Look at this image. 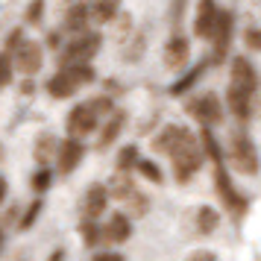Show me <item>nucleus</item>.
<instances>
[{"mask_svg": "<svg viewBox=\"0 0 261 261\" xmlns=\"http://www.w3.org/2000/svg\"><path fill=\"white\" fill-rule=\"evenodd\" d=\"M100 44H103V38H100V33H80V36L73 38V41H68V47L62 50V68H68V65H85V62H91L97 56V50H100Z\"/></svg>", "mask_w": 261, "mask_h": 261, "instance_id": "obj_2", "label": "nucleus"}, {"mask_svg": "<svg viewBox=\"0 0 261 261\" xmlns=\"http://www.w3.org/2000/svg\"><path fill=\"white\" fill-rule=\"evenodd\" d=\"M0 244H3V232H0Z\"/></svg>", "mask_w": 261, "mask_h": 261, "instance_id": "obj_41", "label": "nucleus"}, {"mask_svg": "<svg viewBox=\"0 0 261 261\" xmlns=\"http://www.w3.org/2000/svg\"><path fill=\"white\" fill-rule=\"evenodd\" d=\"M94 261H126V258H123L120 252H97Z\"/></svg>", "mask_w": 261, "mask_h": 261, "instance_id": "obj_37", "label": "nucleus"}, {"mask_svg": "<svg viewBox=\"0 0 261 261\" xmlns=\"http://www.w3.org/2000/svg\"><path fill=\"white\" fill-rule=\"evenodd\" d=\"M123 123H126V115L123 112H112L106 120V126H103V132H100V150H106V147H112L115 144V138H118L120 132H123Z\"/></svg>", "mask_w": 261, "mask_h": 261, "instance_id": "obj_21", "label": "nucleus"}, {"mask_svg": "<svg viewBox=\"0 0 261 261\" xmlns=\"http://www.w3.org/2000/svg\"><path fill=\"white\" fill-rule=\"evenodd\" d=\"M106 205H109V188L106 185H100V182H94L91 188L85 191V197H83V217L97 220L100 214L106 212Z\"/></svg>", "mask_w": 261, "mask_h": 261, "instance_id": "obj_13", "label": "nucleus"}, {"mask_svg": "<svg viewBox=\"0 0 261 261\" xmlns=\"http://www.w3.org/2000/svg\"><path fill=\"white\" fill-rule=\"evenodd\" d=\"M50 182H53L50 167H38L36 173H33V191H36V194H44V191L50 188Z\"/></svg>", "mask_w": 261, "mask_h": 261, "instance_id": "obj_29", "label": "nucleus"}, {"mask_svg": "<svg viewBox=\"0 0 261 261\" xmlns=\"http://www.w3.org/2000/svg\"><path fill=\"white\" fill-rule=\"evenodd\" d=\"M217 3L214 0H200L197 3V15H194V36L197 38H212L214 33V24H217Z\"/></svg>", "mask_w": 261, "mask_h": 261, "instance_id": "obj_11", "label": "nucleus"}, {"mask_svg": "<svg viewBox=\"0 0 261 261\" xmlns=\"http://www.w3.org/2000/svg\"><path fill=\"white\" fill-rule=\"evenodd\" d=\"M106 188H109V197H115V200H120V202H126L132 194L138 191L126 170H118V176H112V182H109Z\"/></svg>", "mask_w": 261, "mask_h": 261, "instance_id": "obj_20", "label": "nucleus"}, {"mask_svg": "<svg viewBox=\"0 0 261 261\" xmlns=\"http://www.w3.org/2000/svg\"><path fill=\"white\" fill-rule=\"evenodd\" d=\"M12 73H15V62L12 53H0V88L12 83Z\"/></svg>", "mask_w": 261, "mask_h": 261, "instance_id": "obj_30", "label": "nucleus"}, {"mask_svg": "<svg viewBox=\"0 0 261 261\" xmlns=\"http://www.w3.org/2000/svg\"><path fill=\"white\" fill-rule=\"evenodd\" d=\"M185 112H188L194 120H200L202 126H217V123L223 120V106H220L217 94H200V97H194V100H188Z\"/></svg>", "mask_w": 261, "mask_h": 261, "instance_id": "obj_6", "label": "nucleus"}, {"mask_svg": "<svg viewBox=\"0 0 261 261\" xmlns=\"http://www.w3.org/2000/svg\"><path fill=\"white\" fill-rule=\"evenodd\" d=\"M138 173H141L144 179H150V182H155V185H162V170H159V165H155V162H150V159H138Z\"/></svg>", "mask_w": 261, "mask_h": 261, "instance_id": "obj_28", "label": "nucleus"}, {"mask_svg": "<svg viewBox=\"0 0 261 261\" xmlns=\"http://www.w3.org/2000/svg\"><path fill=\"white\" fill-rule=\"evenodd\" d=\"M80 235H83L85 247H97V244L103 241V229H100V223L88 220V217H83V223H80Z\"/></svg>", "mask_w": 261, "mask_h": 261, "instance_id": "obj_25", "label": "nucleus"}, {"mask_svg": "<svg viewBox=\"0 0 261 261\" xmlns=\"http://www.w3.org/2000/svg\"><path fill=\"white\" fill-rule=\"evenodd\" d=\"M3 197H6V179L0 176V202H3Z\"/></svg>", "mask_w": 261, "mask_h": 261, "instance_id": "obj_39", "label": "nucleus"}, {"mask_svg": "<svg viewBox=\"0 0 261 261\" xmlns=\"http://www.w3.org/2000/svg\"><path fill=\"white\" fill-rule=\"evenodd\" d=\"M56 153H59V141H56L50 132L38 135V141H36V162H38V165L47 167V162H50Z\"/></svg>", "mask_w": 261, "mask_h": 261, "instance_id": "obj_23", "label": "nucleus"}, {"mask_svg": "<svg viewBox=\"0 0 261 261\" xmlns=\"http://www.w3.org/2000/svg\"><path fill=\"white\" fill-rule=\"evenodd\" d=\"M200 144H202V153L208 155L212 162H220V159H223V153H220V147H217V141H214V135H212V129H208V126L202 129Z\"/></svg>", "mask_w": 261, "mask_h": 261, "instance_id": "obj_26", "label": "nucleus"}, {"mask_svg": "<svg viewBox=\"0 0 261 261\" xmlns=\"http://www.w3.org/2000/svg\"><path fill=\"white\" fill-rule=\"evenodd\" d=\"M68 135L73 138H83V135H91L97 129V123H100V115L94 112L91 103H80V106L71 109V115H68Z\"/></svg>", "mask_w": 261, "mask_h": 261, "instance_id": "obj_7", "label": "nucleus"}, {"mask_svg": "<svg viewBox=\"0 0 261 261\" xmlns=\"http://www.w3.org/2000/svg\"><path fill=\"white\" fill-rule=\"evenodd\" d=\"M188 56H191V44H188V38L185 36H173L165 44V65L170 68V71L182 68V65L188 62Z\"/></svg>", "mask_w": 261, "mask_h": 261, "instance_id": "obj_17", "label": "nucleus"}, {"mask_svg": "<svg viewBox=\"0 0 261 261\" xmlns=\"http://www.w3.org/2000/svg\"><path fill=\"white\" fill-rule=\"evenodd\" d=\"M21 91H24V94H33V83H30V80H27V83L21 85Z\"/></svg>", "mask_w": 261, "mask_h": 261, "instance_id": "obj_40", "label": "nucleus"}, {"mask_svg": "<svg viewBox=\"0 0 261 261\" xmlns=\"http://www.w3.org/2000/svg\"><path fill=\"white\" fill-rule=\"evenodd\" d=\"M91 21V12H88V3H71V9L65 15V33H85V27Z\"/></svg>", "mask_w": 261, "mask_h": 261, "instance_id": "obj_18", "label": "nucleus"}, {"mask_svg": "<svg viewBox=\"0 0 261 261\" xmlns=\"http://www.w3.org/2000/svg\"><path fill=\"white\" fill-rule=\"evenodd\" d=\"M194 223H197L200 235H212L214 229H217V223H220V214L214 212L212 205H200L197 214H194Z\"/></svg>", "mask_w": 261, "mask_h": 261, "instance_id": "obj_22", "label": "nucleus"}, {"mask_svg": "<svg viewBox=\"0 0 261 261\" xmlns=\"http://www.w3.org/2000/svg\"><path fill=\"white\" fill-rule=\"evenodd\" d=\"M185 261H217V255H214V252H208V249H197V252H191Z\"/></svg>", "mask_w": 261, "mask_h": 261, "instance_id": "obj_36", "label": "nucleus"}, {"mask_svg": "<svg viewBox=\"0 0 261 261\" xmlns=\"http://www.w3.org/2000/svg\"><path fill=\"white\" fill-rule=\"evenodd\" d=\"M88 12H91V21H97V24H109V21L118 18L120 0H91V3H88Z\"/></svg>", "mask_w": 261, "mask_h": 261, "instance_id": "obj_19", "label": "nucleus"}, {"mask_svg": "<svg viewBox=\"0 0 261 261\" xmlns=\"http://www.w3.org/2000/svg\"><path fill=\"white\" fill-rule=\"evenodd\" d=\"M129 235H132V223L123 212L112 214L109 223L103 226V241L106 244H123V241H129Z\"/></svg>", "mask_w": 261, "mask_h": 261, "instance_id": "obj_15", "label": "nucleus"}, {"mask_svg": "<svg viewBox=\"0 0 261 261\" xmlns=\"http://www.w3.org/2000/svg\"><path fill=\"white\" fill-rule=\"evenodd\" d=\"M41 208H44V202H41V200H33V205H30V208L24 212V217H21V229H30V226L36 223V217L41 214Z\"/></svg>", "mask_w": 261, "mask_h": 261, "instance_id": "obj_32", "label": "nucleus"}, {"mask_svg": "<svg viewBox=\"0 0 261 261\" xmlns=\"http://www.w3.org/2000/svg\"><path fill=\"white\" fill-rule=\"evenodd\" d=\"M232 33H235V18L229 9H220L217 15V24H214L212 33V62L220 65V62L229 56V47H232Z\"/></svg>", "mask_w": 261, "mask_h": 261, "instance_id": "obj_5", "label": "nucleus"}, {"mask_svg": "<svg viewBox=\"0 0 261 261\" xmlns=\"http://www.w3.org/2000/svg\"><path fill=\"white\" fill-rule=\"evenodd\" d=\"M208 65H212V59H202V62H197V65H194V71H188L185 76H182V80H179V83H173V88H170V94H185L188 88H194V85H197V80H200L202 73H205V68H208Z\"/></svg>", "mask_w": 261, "mask_h": 261, "instance_id": "obj_24", "label": "nucleus"}, {"mask_svg": "<svg viewBox=\"0 0 261 261\" xmlns=\"http://www.w3.org/2000/svg\"><path fill=\"white\" fill-rule=\"evenodd\" d=\"M229 83L241 85V88H249V91H258V71L252 68V62L247 56H235L232 59V80Z\"/></svg>", "mask_w": 261, "mask_h": 261, "instance_id": "obj_14", "label": "nucleus"}, {"mask_svg": "<svg viewBox=\"0 0 261 261\" xmlns=\"http://www.w3.org/2000/svg\"><path fill=\"white\" fill-rule=\"evenodd\" d=\"M191 138H194V132H191V129L170 123V126H165V129L153 138V150H155V153H165V155H173L179 147H182L185 141H191Z\"/></svg>", "mask_w": 261, "mask_h": 261, "instance_id": "obj_9", "label": "nucleus"}, {"mask_svg": "<svg viewBox=\"0 0 261 261\" xmlns=\"http://www.w3.org/2000/svg\"><path fill=\"white\" fill-rule=\"evenodd\" d=\"M135 165H138V147H135V144H126L118 153V170H126V173H129Z\"/></svg>", "mask_w": 261, "mask_h": 261, "instance_id": "obj_27", "label": "nucleus"}, {"mask_svg": "<svg viewBox=\"0 0 261 261\" xmlns=\"http://www.w3.org/2000/svg\"><path fill=\"white\" fill-rule=\"evenodd\" d=\"M202 159H205V153H202L200 138H191V141L182 144L176 153L170 155V162H173V176H176V182H188V179L202 167Z\"/></svg>", "mask_w": 261, "mask_h": 261, "instance_id": "obj_1", "label": "nucleus"}, {"mask_svg": "<svg viewBox=\"0 0 261 261\" xmlns=\"http://www.w3.org/2000/svg\"><path fill=\"white\" fill-rule=\"evenodd\" d=\"M41 12H44V0H33V6H30V12H27V21L36 24L38 18H41Z\"/></svg>", "mask_w": 261, "mask_h": 261, "instance_id": "obj_35", "label": "nucleus"}, {"mask_svg": "<svg viewBox=\"0 0 261 261\" xmlns=\"http://www.w3.org/2000/svg\"><path fill=\"white\" fill-rule=\"evenodd\" d=\"M76 88H80V83L71 76V71L68 68H62L59 73H53L47 80V94L56 97V100H68V97L76 94Z\"/></svg>", "mask_w": 261, "mask_h": 261, "instance_id": "obj_16", "label": "nucleus"}, {"mask_svg": "<svg viewBox=\"0 0 261 261\" xmlns=\"http://www.w3.org/2000/svg\"><path fill=\"white\" fill-rule=\"evenodd\" d=\"M126 205H129V212L135 214V217H141V214H147V208H150V202H147V197H144V194H138V191H135V194H132L129 200H126Z\"/></svg>", "mask_w": 261, "mask_h": 261, "instance_id": "obj_31", "label": "nucleus"}, {"mask_svg": "<svg viewBox=\"0 0 261 261\" xmlns=\"http://www.w3.org/2000/svg\"><path fill=\"white\" fill-rule=\"evenodd\" d=\"M244 41H247L249 50H261V30L258 27H249L247 33H244Z\"/></svg>", "mask_w": 261, "mask_h": 261, "instance_id": "obj_33", "label": "nucleus"}, {"mask_svg": "<svg viewBox=\"0 0 261 261\" xmlns=\"http://www.w3.org/2000/svg\"><path fill=\"white\" fill-rule=\"evenodd\" d=\"M229 159H232V165H235L241 173H247V176H255V173H258V153H255V144L249 141V135H244V132L232 135Z\"/></svg>", "mask_w": 261, "mask_h": 261, "instance_id": "obj_4", "label": "nucleus"}, {"mask_svg": "<svg viewBox=\"0 0 261 261\" xmlns=\"http://www.w3.org/2000/svg\"><path fill=\"white\" fill-rule=\"evenodd\" d=\"M47 261H65V249H56V252H53Z\"/></svg>", "mask_w": 261, "mask_h": 261, "instance_id": "obj_38", "label": "nucleus"}, {"mask_svg": "<svg viewBox=\"0 0 261 261\" xmlns=\"http://www.w3.org/2000/svg\"><path fill=\"white\" fill-rule=\"evenodd\" d=\"M12 62L21 73L33 76V73H38L41 62H44V50H41L38 41H21V44L12 50Z\"/></svg>", "mask_w": 261, "mask_h": 261, "instance_id": "obj_8", "label": "nucleus"}, {"mask_svg": "<svg viewBox=\"0 0 261 261\" xmlns=\"http://www.w3.org/2000/svg\"><path fill=\"white\" fill-rule=\"evenodd\" d=\"M85 155V147L80 138H68V141L59 144V153H56V167H59V173H71V170H76V165L83 162Z\"/></svg>", "mask_w": 261, "mask_h": 261, "instance_id": "obj_12", "label": "nucleus"}, {"mask_svg": "<svg viewBox=\"0 0 261 261\" xmlns=\"http://www.w3.org/2000/svg\"><path fill=\"white\" fill-rule=\"evenodd\" d=\"M252 100H255V91L229 83V88H226V103H229V109H232V115L238 120H249V115H252Z\"/></svg>", "mask_w": 261, "mask_h": 261, "instance_id": "obj_10", "label": "nucleus"}, {"mask_svg": "<svg viewBox=\"0 0 261 261\" xmlns=\"http://www.w3.org/2000/svg\"><path fill=\"white\" fill-rule=\"evenodd\" d=\"M91 106H94L97 115H112L115 109H112V100L109 97H97V100H91Z\"/></svg>", "mask_w": 261, "mask_h": 261, "instance_id": "obj_34", "label": "nucleus"}, {"mask_svg": "<svg viewBox=\"0 0 261 261\" xmlns=\"http://www.w3.org/2000/svg\"><path fill=\"white\" fill-rule=\"evenodd\" d=\"M214 188H217V197L223 200V205L229 212L235 214V217H244L247 212V200L238 194V188L232 185V176H229V170H226L223 159L220 162H214Z\"/></svg>", "mask_w": 261, "mask_h": 261, "instance_id": "obj_3", "label": "nucleus"}]
</instances>
